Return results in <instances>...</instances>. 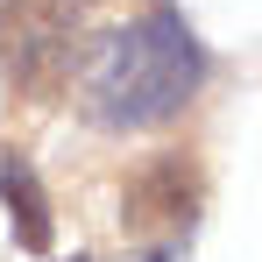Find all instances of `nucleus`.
Here are the masks:
<instances>
[{"mask_svg": "<svg viewBox=\"0 0 262 262\" xmlns=\"http://www.w3.org/2000/svg\"><path fill=\"white\" fill-rule=\"evenodd\" d=\"M78 262H92V255H78ZM142 262H163V255H142Z\"/></svg>", "mask_w": 262, "mask_h": 262, "instance_id": "39448f33", "label": "nucleus"}, {"mask_svg": "<svg viewBox=\"0 0 262 262\" xmlns=\"http://www.w3.org/2000/svg\"><path fill=\"white\" fill-rule=\"evenodd\" d=\"M0 199H7V220H14V234H21V248H50V206H43V184L36 170L21 163V156H7V170H0Z\"/></svg>", "mask_w": 262, "mask_h": 262, "instance_id": "20e7f679", "label": "nucleus"}, {"mask_svg": "<svg viewBox=\"0 0 262 262\" xmlns=\"http://www.w3.org/2000/svg\"><path fill=\"white\" fill-rule=\"evenodd\" d=\"M191 206H199V170L184 163V156H156L149 170L128 177V227H177V220H191Z\"/></svg>", "mask_w": 262, "mask_h": 262, "instance_id": "7ed1b4c3", "label": "nucleus"}, {"mask_svg": "<svg viewBox=\"0 0 262 262\" xmlns=\"http://www.w3.org/2000/svg\"><path fill=\"white\" fill-rule=\"evenodd\" d=\"M85 57V7L78 0H0V64L14 92L57 99Z\"/></svg>", "mask_w": 262, "mask_h": 262, "instance_id": "f03ea898", "label": "nucleus"}, {"mask_svg": "<svg viewBox=\"0 0 262 262\" xmlns=\"http://www.w3.org/2000/svg\"><path fill=\"white\" fill-rule=\"evenodd\" d=\"M199 78H206V57L184 36V21L170 7H149L142 21H121V29H106V36L85 43L71 92H78V114L92 128L128 135V128L170 121L199 92Z\"/></svg>", "mask_w": 262, "mask_h": 262, "instance_id": "f257e3e1", "label": "nucleus"}, {"mask_svg": "<svg viewBox=\"0 0 262 262\" xmlns=\"http://www.w3.org/2000/svg\"><path fill=\"white\" fill-rule=\"evenodd\" d=\"M78 7H92V0H78Z\"/></svg>", "mask_w": 262, "mask_h": 262, "instance_id": "423d86ee", "label": "nucleus"}]
</instances>
